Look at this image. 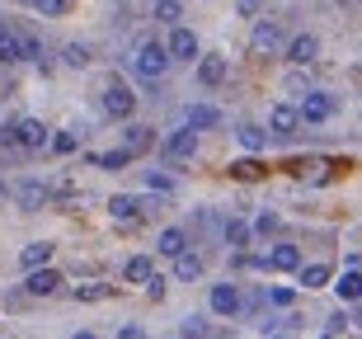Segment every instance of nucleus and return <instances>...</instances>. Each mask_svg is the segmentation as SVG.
Masks as SVG:
<instances>
[{
  "label": "nucleus",
  "mask_w": 362,
  "mask_h": 339,
  "mask_svg": "<svg viewBox=\"0 0 362 339\" xmlns=\"http://www.w3.org/2000/svg\"><path fill=\"white\" fill-rule=\"evenodd\" d=\"M165 67H170V52H165V42H156V38H146V42H136V52H132V76L136 81H160L165 76Z\"/></svg>",
  "instance_id": "1"
},
{
  "label": "nucleus",
  "mask_w": 362,
  "mask_h": 339,
  "mask_svg": "<svg viewBox=\"0 0 362 339\" xmlns=\"http://www.w3.org/2000/svg\"><path fill=\"white\" fill-rule=\"evenodd\" d=\"M132 109H136V95L127 85H108L104 90V113L108 118H132Z\"/></svg>",
  "instance_id": "2"
},
{
  "label": "nucleus",
  "mask_w": 362,
  "mask_h": 339,
  "mask_svg": "<svg viewBox=\"0 0 362 339\" xmlns=\"http://www.w3.org/2000/svg\"><path fill=\"white\" fill-rule=\"evenodd\" d=\"M334 109H339V104H334L329 95H306V99H301V109H296V118H306V122H329V118H334Z\"/></svg>",
  "instance_id": "3"
},
{
  "label": "nucleus",
  "mask_w": 362,
  "mask_h": 339,
  "mask_svg": "<svg viewBox=\"0 0 362 339\" xmlns=\"http://www.w3.org/2000/svg\"><path fill=\"white\" fill-rule=\"evenodd\" d=\"M14 142L28 146V151H38V146H47V127H42L38 118H24V122H14Z\"/></svg>",
  "instance_id": "4"
},
{
  "label": "nucleus",
  "mask_w": 362,
  "mask_h": 339,
  "mask_svg": "<svg viewBox=\"0 0 362 339\" xmlns=\"http://www.w3.org/2000/svg\"><path fill=\"white\" fill-rule=\"evenodd\" d=\"M28 292H33V297H47V292H57V287H62V273H52L47 269V264H42V269H28Z\"/></svg>",
  "instance_id": "5"
},
{
  "label": "nucleus",
  "mask_w": 362,
  "mask_h": 339,
  "mask_svg": "<svg viewBox=\"0 0 362 339\" xmlns=\"http://www.w3.org/2000/svg\"><path fill=\"white\" fill-rule=\"evenodd\" d=\"M170 57H179V62H193L198 57V38H193V28H175L170 33V47H165Z\"/></svg>",
  "instance_id": "6"
},
{
  "label": "nucleus",
  "mask_w": 362,
  "mask_h": 339,
  "mask_svg": "<svg viewBox=\"0 0 362 339\" xmlns=\"http://www.w3.org/2000/svg\"><path fill=\"white\" fill-rule=\"evenodd\" d=\"M212 311L216 316H235L240 311V292H235V283H216L212 287Z\"/></svg>",
  "instance_id": "7"
},
{
  "label": "nucleus",
  "mask_w": 362,
  "mask_h": 339,
  "mask_svg": "<svg viewBox=\"0 0 362 339\" xmlns=\"http://www.w3.org/2000/svg\"><path fill=\"white\" fill-rule=\"evenodd\" d=\"M315 52H320V42L310 38V33H301V38H292V47H287V62H292V67H310Z\"/></svg>",
  "instance_id": "8"
},
{
  "label": "nucleus",
  "mask_w": 362,
  "mask_h": 339,
  "mask_svg": "<svg viewBox=\"0 0 362 339\" xmlns=\"http://www.w3.org/2000/svg\"><path fill=\"white\" fill-rule=\"evenodd\" d=\"M216 122H221V109H212V104H188V127L193 132H207Z\"/></svg>",
  "instance_id": "9"
},
{
  "label": "nucleus",
  "mask_w": 362,
  "mask_h": 339,
  "mask_svg": "<svg viewBox=\"0 0 362 339\" xmlns=\"http://www.w3.org/2000/svg\"><path fill=\"white\" fill-rule=\"evenodd\" d=\"M165 151H170L175 161H188V156L198 151V132H193V127H184V132H175L170 142H165Z\"/></svg>",
  "instance_id": "10"
},
{
  "label": "nucleus",
  "mask_w": 362,
  "mask_h": 339,
  "mask_svg": "<svg viewBox=\"0 0 362 339\" xmlns=\"http://www.w3.org/2000/svg\"><path fill=\"white\" fill-rule=\"evenodd\" d=\"M269 127H273V132H282V137H287V132H296V127H301V118H296V109H292V104H273V113H269Z\"/></svg>",
  "instance_id": "11"
},
{
  "label": "nucleus",
  "mask_w": 362,
  "mask_h": 339,
  "mask_svg": "<svg viewBox=\"0 0 362 339\" xmlns=\"http://www.w3.org/2000/svg\"><path fill=\"white\" fill-rule=\"evenodd\" d=\"M278 38H282L278 24H273V19H259V24H255V38H250V42H255V52H273V47H278Z\"/></svg>",
  "instance_id": "12"
},
{
  "label": "nucleus",
  "mask_w": 362,
  "mask_h": 339,
  "mask_svg": "<svg viewBox=\"0 0 362 339\" xmlns=\"http://www.w3.org/2000/svg\"><path fill=\"white\" fill-rule=\"evenodd\" d=\"M198 81L202 85H221L226 81V57H202L198 62Z\"/></svg>",
  "instance_id": "13"
},
{
  "label": "nucleus",
  "mask_w": 362,
  "mask_h": 339,
  "mask_svg": "<svg viewBox=\"0 0 362 339\" xmlns=\"http://www.w3.org/2000/svg\"><path fill=\"white\" fill-rule=\"evenodd\" d=\"M156 250H160V255H170V259H175L179 250H188V236H184V231H179V226H165V231H160V241H156Z\"/></svg>",
  "instance_id": "14"
},
{
  "label": "nucleus",
  "mask_w": 362,
  "mask_h": 339,
  "mask_svg": "<svg viewBox=\"0 0 362 339\" xmlns=\"http://www.w3.org/2000/svg\"><path fill=\"white\" fill-rule=\"evenodd\" d=\"M47 259H52V245H47V241H33V245H24L19 264H24V269H42Z\"/></svg>",
  "instance_id": "15"
},
{
  "label": "nucleus",
  "mask_w": 362,
  "mask_h": 339,
  "mask_svg": "<svg viewBox=\"0 0 362 339\" xmlns=\"http://www.w3.org/2000/svg\"><path fill=\"white\" fill-rule=\"evenodd\" d=\"M198 273H202V259H198V255H188V250H179V255H175V278L193 283Z\"/></svg>",
  "instance_id": "16"
},
{
  "label": "nucleus",
  "mask_w": 362,
  "mask_h": 339,
  "mask_svg": "<svg viewBox=\"0 0 362 339\" xmlns=\"http://www.w3.org/2000/svg\"><path fill=\"white\" fill-rule=\"evenodd\" d=\"M151 259L146 255H136V259H127V269H122V278H127V283H151Z\"/></svg>",
  "instance_id": "17"
},
{
  "label": "nucleus",
  "mask_w": 362,
  "mask_h": 339,
  "mask_svg": "<svg viewBox=\"0 0 362 339\" xmlns=\"http://www.w3.org/2000/svg\"><path fill=\"white\" fill-rule=\"evenodd\" d=\"M269 264L287 273V269H296V264H301V250H296V245H278V250L269 255Z\"/></svg>",
  "instance_id": "18"
},
{
  "label": "nucleus",
  "mask_w": 362,
  "mask_h": 339,
  "mask_svg": "<svg viewBox=\"0 0 362 339\" xmlns=\"http://www.w3.org/2000/svg\"><path fill=\"white\" fill-rule=\"evenodd\" d=\"M108 292H113L108 283H76V287H71V297H76V301H99V297H108Z\"/></svg>",
  "instance_id": "19"
},
{
  "label": "nucleus",
  "mask_w": 362,
  "mask_h": 339,
  "mask_svg": "<svg viewBox=\"0 0 362 339\" xmlns=\"http://www.w3.org/2000/svg\"><path fill=\"white\" fill-rule=\"evenodd\" d=\"M42 198H47V189H42L38 179H28V184H19V203H24V207H42Z\"/></svg>",
  "instance_id": "20"
},
{
  "label": "nucleus",
  "mask_w": 362,
  "mask_h": 339,
  "mask_svg": "<svg viewBox=\"0 0 362 339\" xmlns=\"http://www.w3.org/2000/svg\"><path fill=\"white\" fill-rule=\"evenodd\" d=\"M108 212H113V222H132V217H136V198H127V193H118V198L108 203Z\"/></svg>",
  "instance_id": "21"
},
{
  "label": "nucleus",
  "mask_w": 362,
  "mask_h": 339,
  "mask_svg": "<svg viewBox=\"0 0 362 339\" xmlns=\"http://www.w3.org/2000/svg\"><path fill=\"white\" fill-rule=\"evenodd\" d=\"M329 283V264H306L301 269V287H325Z\"/></svg>",
  "instance_id": "22"
},
{
  "label": "nucleus",
  "mask_w": 362,
  "mask_h": 339,
  "mask_svg": "<svg viewBox=\"0 0 362 339\" xmlns=\"http://www.w3.org/2000/svg\"><path fill=\"white\" fill-rule=\"evenodd\" d=\"M179 335H184V339H212V326H207L202 316H188L184 326H179Z\"/></svg>",
  "instance_id": "23"
},
{
  "label": "nucleus",
  "mask_w": 362,
  "mask_h": 339,
  "mask_svg": "<svg viewBox=\"0 0 362 339\" xmlns=\"http://www.w3.org/2000/svg\"><path fill=\"white\" fill-rule=\"evenodd\" d=\"M0 62H19V33L0 28Z\"/></svg>",
  "instance_id": "24"
},
{
  "label": "nucleus",
  "mask_w": 362,
  "mask_h": 339,
  "mask_svg": "<svg viewBox=\"0 0 362 339\" xmlns=\"http://www.w3.org/2000/svg\"><path fill=\"white\" fill-rule=\"evenodd\" d=\"M226 245H230V250H240V245H250V226L230 217V222H226Z\"/></svg>",
  "instance_id": "25"
},
{
  "label": "nucleus",
  "mask_w": 362,
  "mask_h": 339,
  "mask_svg": "<svg viewBox=\"0 0 362 339\" xmlns=\"http://www.w3.org/2000/svg\"><path fill=\"white\" fill-rule=\"evenodd\" d=\"M156 19H165V24H179V19H184V5H179V0H156Z\"/></svg>",
  "instance_id": "26"
},
{
  "label": "nucleus",
  "mask_w": 362,
  "mask_h": 339,
  "mask_svg": "<svg viewBox=\"0 0 362 339\" xmlns=\"http://www.w3.org/2000/svg\"><path fill=\"white\" fill-rule=\"evenodd\" d=\"M146 146H151V127H127V156H136Z\"/></svg>",
  "instance_id": "27"
},
{
  "label": "nucleus",
  "mask_w": 362,
  "mask_h": 339,
  "mask_svg": "<svg viewBox=\"0 0 362 339\" xmlns=\"http://www.w3.org/2000/svg\"><path fill=\"white\" fill-rule=\"evenodd\" d=\"M334 287H339V297H344V301H358V269H349Z\"/></svg>",
  "instance_id": "28"
},
{
  "label": "nucleus",
  "mask_w": 362,
  "mask_h": 339,
  "mask_svg": "<svg viewBox=\"0 0 362 339\" xmlns=\"http://www.w3.org/2000/svg\"><path fill=\"white\" fill-rule=\"evenodd\" d=\"M240 146L245 151H264V132H259V127H240Z\"/></svg>",
  "instance_id": "29"
},
{
  "label": "nucleus",
  "mask_w": 362,
  "mask_h": 339,
  "mask_svg": "<svg viewBox=\"0 0 362 339\" xmlns=\"http://www.w3.org/2000/svg\"><path fill=\"white\" fill-rule=\"evenodd\" d=\"M230 175H240V179H259V175H264V165H259V161H240V165H230Z\"/></svg>",
  "instance_id": "30"
},
{
  "label": "nucleus",
  "mask_w": 362,
  "mask_h": 339,
  "mask_svg": "<svg viewBox=\"0 0 362 339\" xmlns=\"http://www.w3.org/2000/svg\"><path fill=\"white\" fill-rule=\"evenodd\" d=\"M24 5H33L42 14H66V0H24Z\"/></svg>",
  "instance_id": "31"
},
{
  "label": "nucleus",
  "mask_w": 362,
  "mask_h": 339,
  "mask_svg": "<svg viewBox=\"0 0 362 339\" xmlns=\"http://www.w3.org/2000/svg\"><path fill=\"white\" fill-rule=\"evenodd\" d=\"M66 62H71V67H90V47L71 42V47H66Z\"/></svg>",
  "instance_id": "32"
},
{
  "label": "nucleus",
  "mask_w": 362,
  "mask_h": 339,
  "mask_svg": "<svg viewBox=\"0 0 362 339\" xmlns=\"http://www.w3.org/2000/svg\"><path fill=\"white\" fill-rule=\"evenodd\" d=\"M127 161H132L127 151H108V156H99V165H104V170H122Z\"/></svg>",
  "instance_id": "33"
},
{
  "label": "nucleus",
  "mask_w": 362,
  "mask_h": 339,
  "mask_svg": "<svg viewBox=\"0 0 362 339\" xmlns=\"http://www.w3.org/2000/svg\"><path fill=\"white\" fill-rule=\"evenodd\" d=\"M146 184H151L156 193H170V189H175V179H170V175H156V170L146 175Z\"/></svg>",
  "instance_id": "34"
},
{
  "label": "nucleus",
  "mask_w": 362,
  "mask_h": 339,
  "mask_svg": "<svg viewBox=\"0 0 362 339\" xmlns=\"http://www.w3.org/2000/svg\"><path fill=\"white\" fill-rule=\"evenodd\" d=\"M235 10H240V14H245V19H255V14H259V10H264V0H235Z\"/></svg>",
  "instance_id": "35"
},
{
  "label": "nucleus",
  "mask_w": 362,
  "mask_h": 339,
  "mask_svg": "<svg viewBox=\"0 0 362 339\" xmlns=\"http://www.w3.org/2000/svg\"><path fill=\"white\" fill-rule=\"evenodd\" d=\"M269 301H273V306H292V292H287V287H273Z\"/></svg>",
  "instance_id": "36"
},
{
  "label": "nucleus",
  "mask_w": 362,
  "mask_h": 339,
  "mask_svg": "<svg viewBox=\"0 0 362 339\" xmlns=\"http://www.w3.org/2000/svg\"><path fill=\"white\" fill-rule=\"evenodd\" d=\"M52 146L62 151V156H66V151H76V137H71V132H62V137H52Z\"/></svg>",
  "instance_id": "37"
},
{
  "label": "nucleus",
  "mask_w": 362,
  "mask_h": 339,
  "mask_svg": "<svg viewBox=\"0 0 362 339\" xmlns=\"http://www.w3.org/2000/svg\"><path fill=\"white\" fill-rule=\"evenodd\" d=\"M146 297H151V301H160V297H165V283L156 278V273H151V283H146Z\"/></svg>",
  "instance_id": "38"
},
{
  "label": "nucleus",
  "mask_w": 362,
  "mask_h": 339,
  "mask_svg": "<svg viewBox=\"0 0 362 339\" xmlns=\"http://www.w3.org/2000/svg\"><path fill=\"white\" fill-rule=\"evenodd\" d=\"M255 226H259V231H264V236H269V231H278V212H264V217H259V222H255Z\"/></svg>",
  "instance_id": "39"
},
{
  "label": "nucleus",
  "mask_w": 362,
  "mask_h": 339,
  "mask_svg": "<svg viewBox=\"0 0 362 339\" xmlns=\"http://www.w3.org/2000/svg\"><path fill=\"white\" fill-rule=\"evenodd\" d=\"M118 339H146V330H141V326H127V330H118Z\"/></svg>",
  "instance_id": "40"
},
{
  "label": "nucleus",
  "mask_w": 362,
  "mask_h": 339,
  "mask_svg": "<svg viewBox=\"0 0 362 339\" xmlns=\"http://www.w3.org/2000/svg\"><path fill=\"white\" fill-rule=\"evenodd\" d=\"M0 146H19L14 142V127H0Z\"/></svg>",
  "instance_id": "41"
},
{
  "label": "nucleus",
  "mask_w": 362,
  "mask_h": 339,
  "mask_svg": "<svg viewBox=\"0 0 362 339\" xmlns=\"http://www.w3.org/2000/svg\"><path fill=\"white\" fill-rule=\"evenodd\" d=\"M76 339H94V335H90V330H85V335H76Z\"/></svg>",
  "instance_id": "42"
},
{
  "label": "nucleus",
  "mask_w": 362,
  "mask_h": 339,
  "mask_svg": "<svg viewBox=\"0 0 362 339\" xmlns=\"http://www.w3.org/2000/svg\"><path fill=\"white\" fill-rule=\"evenodd\" d=\"M325 339H329V335H325Z\"/></svg>",
  "instance_id": "43"
}]
</instances>
